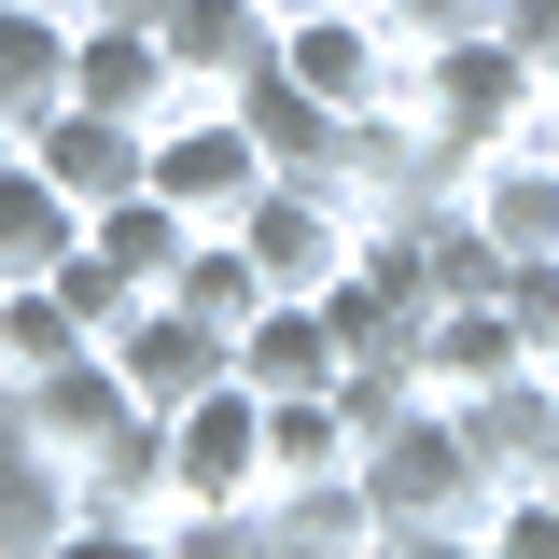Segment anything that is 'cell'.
Wrapping results in <instances>:
<instances>
[{
    "label": "cell",
    "mask_w": 559,
    "mask_h": 559,
    "mask_svg": "<svg viewBox=\"0 0 559 559\" xmlns=\"http://www.w3.org/2000/svg\"><path fill=\"white\" fill-rule=\"evenodd\" d=\"M238 112H252V140H266V168L336 182V154H349V112H336V98H308L294 70H252V84H238Z\"/></svg>",
    "instance_id": "cell-21"
},
{
    "label": "cell",
    "mask_w": 559,
    "mask_h": 559,
    "mask_svg": "<svg viewBox=\"0 0 559 559\" xmlns=\"http://www.w3.org/2000/svg\"><path fill=\"white\" fill-rule=\"evenodd\" d=\"M546 489H559V476H546Z\"/></svg>",
    "instance_id": "cell-34"
},
{
    "label": "cell",
    "mask_w": 559,
    "mask_h": 559,
    "mask_svg": "<svg viewBox=\"0 0 559 559\" xmlns=\"http://www.w3.org/2000/svg\"><path fill=\"white\" fill-rule=\"evenodd\" d=\"M57 546H70V462L0 392V559H57Z\"/></svg>",
    "instance_id": "cell-17"
},
{
    "label": "cell",
    "mask_w": 559,
    "mask_h": 559,
    "mask_svg": "<svg viewBox=\"0 0 559 559\" xmlns=\"http://www.w3.org/2000/svg\"><path fill=\"white\" fill-rule=\"evenodd\" d=\"M0 294H14V280H0Z\"/></svg>",
    "instance_id": "cell-33"
},
{
    "label": "cell",
    "mask_w": 559,
    "mask_h": 559,
    "mask_svg": "<svg viewBox=\"0 0 559 559\" xmlns=\"http://www.w3.org/2000/svg\"><path fill=\"white\" fill-rule=\"evenodd\" d=\"M364 489H378V532H392V559H476L489 546V503H503V476L476 462V433H462V406H406L364 433Z\"/></svg>",
    "instance_id": "cell-1"
},
{
    "label": "cell",
    "mask_w": 559,
    "mask_h": 559,
    "mask_svg": "<svg viewBox=\"0 0 559 559\" xmlns=\"http://www.w3.org/2000/svg\"><path fill=\"white\" fill-rule=\"evenodd\" d=\"M70 57H84V14H57V0H0V112H14V140L70 98Z\"/></svg>",
    "instance_id": "cell-20"
},
{
    "label": "cell",
    "mask_w": 559,
    "mask_h": 559,
    "mask_svg": "<svg viewBox=\"0 0 559 559\" xmlns=\"http://www.w3.org/2000/svg\"><path fill=\"white\" fill-rule=\"evenodd\" d=\"M503 43H518V57L559 84V0H503Z\"/></svg>",
    "instance_id": "cell-27"
},
{
    "label": "cell",
    "mask_w": 559,
    "mask_h": 559,
    "mask_svg": "<svg viewBox=\"0 0 559 559\" xmlns=\"http://www.w3.org/2000/svg\"><path fill=\"white\" fill-rule=\"evenodd\" d=\"M532 140H546V154H559V84H546V112H532Z\"/></svg>",
    "instance_id": "cell-29"
},
{
    "label": "cell",
    "mask_w": 559,
    "mask_h": 559,
    "mask_svg": "<svg viewBox=\"0 0 559 559\" xmlns=\"http://www.w3.org/2000/svg\"><path fill=\"white\" fill-rule=\"evenodd\" d=\"M112 364H127V392H140L154 419H182L197 392H224V378H238V336H224V322H197L182 294H154L127 336H112Z\"/></svg>",
    "instance_id": "cell-8"
},
{
    "label": "cell",
    "mask_w": 559,
    "mask_h": 559,
    "mask_svg": "<svg viewBox=\"0 0 559 559\" xmlns=\"http://www.w3.org/2000/svg\"><path fill=\"white\" fill-rule=\"evenodd\" d=\"M252 546H280V559H392V532H378V489H364V462H349V476H294V489H266Z\"/></svg>",
    "instance_id": "cell-11"
},
{
    "label": "cell",
    "mask_w": 559,
    "mask_h": 559,
    "mask_svg": "<svg viewBox=\"0 0 559 559\" xmlns=\"http://www.w3.org/2000/svg\"><path fill=\"white\" fill-rule=\"evenodd\" d=\"M238 238H252L266 294H336V280L364 266V210H349L336 182H294V168H280L266 197L238 210Z\"/></svg>",
    "instance_id": "cell-6"
},
{
    "label": "cell",
    "mask_w": 559,
    "mask_h": 559,
    "mask_svg": "<svg viewBox=\"0 0 559 559\" xmlns=\"http://www.w3.org/2000/svg\"><path fill=\"white\" fill-rule=\"evenodd\" d=\"M57 14H98V0H57Z\"/></svg>",
    "instance_id": "cell-30"
},
{
    "label": "cell",
    "mask_w": 559,
    "mask_h": 559,
    "mask_svg": "<svg viewBox=\"0 0 559 559\" xmlns=\"http://www.w3.org/2000/svg\"><path fill=\"white\" fill-rule=\"evenodd\" d=\"M70 546H168V419L154 406L98 462H70Z\"/></svg>",
    "instance_id": "cell-7"
},
{
    "label": "cell",
    "mask_w": 559,
    "mask_h": 559,
    "mask_svg": "<svg viewBox=\"0 0 559 559\" xmlns=\"http://www.w3.org/2000/svg\"><path fill=\"white\" fill-rule=\"evenodd\" d=\"M462 210H476L503 252H559V154H546V140L476 154V168H462Z\"/></svg>",
    "instance_id": "cell-19"
},
{
    "label": "cell",
    "mask_w": 559,
    "mask_h": 559,
    "mask_svg": "<svg viewBox=\"0 0 559 559\" xmlns=\"http://www.w3.org/2000/svg\"><path fill=\"white\" fill-rule=\"evenodd\" d=\"M197 322H224V336H252V308H266V266H252V238L238 224H210L197 252H182V280H168Z\"/></svg>",
    "instance_id": "cell-24"
},
{
    "label": "cell",
    "mask_w": 559,
    "mask_h": 559,
    "mask_svg": "<svg viewBox=\"0 0 559 559\" xmlns=\"http://www.w3.org/2000/svg\"><path fill=\"white\" fill-rule=\"evenodd\" d=\"M406 112L448 140L462 168H476V154H503V140H532V112H546V70L518 57L503 28H476V43H433V57H419Z\"/></svg>",
    "instance_id": "cell-3"
},
{
    "label": "cell",
    "mask_w": 559,
    "mask_h": 559,
    "mask_svg": "<svg viewBox=\"0 0 559 559\" xmlns=\"http://www.w3.org/2000/svg\"><path fill=\"white\" fill-rule=\"evenodd\" d=\"M462 433H476V462H489L503 489H546V476H559V364H518L503 392H476Z\"/></svg>",
    "instance_id": "cell-15"
},
{
    "label": "cell",
    "mask_w": 559,
    "mask_h": 559,
    "mask_svg": "<svg viewBox=\"0 0 559 559\" xmlns=\"http://www.w3.org/2000/svg\"><path fill=\"white\" fill-rule=\"evenodd\" d=\"M280 14H308V0H280Z\"/></svg>",
    "instance_id": "cell-32"
},
{
    "label": "cell",
    "mask_w": 559,
    "mask_h": 559,
    "mask_svg": "<svg viewBox=\"0 0 559 559\" xmlns=\"http://www.w3.org/2000/svg\"><path fill=\"white\" fill-rule=\"evenodd\" d=\"M280 70H294L308 98H336L349 127H364V112H392V98L419 84V57L392 43V14H378V0H308V14L280 28Z\"/></svg>",
    "instance_id": "cell-4"
},
{
    "label": "cell",
    "mask_w": 559,
    "mask_h": 559,
    "mask_svg": "<svg viewBox=\"0 0 559 559\" xmlns=\"http://www.w3.org/2000/svg\"><path fill=\"white\" fill-rule=\"evenodd\" d=\"M98 14H140V28H168V14H182V0H98Z\"/></svg>",
    "instance_id": "cell-28"
},
{
    "label": "cell",
    "mask_w": 559,
    "mask_h": 559,
    "mask_svg": "<svg viewBox=\"0 0 559 559\" xmlns=\"http://www.w3.org/2000/svg\"><path fill=\"white\" fill-rule=\"evenodd\" d=\"M364 462V419H349V392H266V476H349Z\"/></svg>",
    "instance_id": "cell-22"
},
{
    "label": "cell",
    "mask_w": 559,
    "mask_h": 559,
    "mask_svg": "<svg viewBox=\"0 0 559 559\" xmlns=\"http://www.w3.org/2000/svg\"><path fill=\"white\" fill-rule=\"evenodd\" d=\"M392 14V43L406 57H433V43H476V28H503V0H378Z\"/></svg>",
    "instance_id": "cell-25"
},
{
    "label": "cell",
    "mask_w": 559,
    "mask_h": 559,
    "mask_svg": "<svg viewBox=\"0 0 559 559\" xmlns=\"http://www.w3.org/2000/svg\"><path fill=\"white\" fill-rule=\"evenodd\" d=\"M518 364H532V336H518L503 294H462V308L419 322V378H433V406H476V392H503Z\"/></svg>",
    "instance_id": "cell-13"
},
{
    "label": "cell",
    "mask_w": 559,
    "mask_h": 559,
    "mask_svg": "<svg viewBox=\"0 0 559 559\" xmlns=\"http://www.w3.org/2000/svg\"><path fill=\"white\" fill-rule=\"evenodd\" d=\"M238 378H252V392H336V378H349V336L322 322V294H266L252 336H238Z\"/></svg>",
    "instance_id": "cell-18"
},
{
    "label": "cell",
    "mask_w": 559,
    "mask_h": 559,
    "mask_svg": "<svg viewBox=\"0 0 559 559\" xmlns=\"http://www.w3.org/2000/svg\"><path fill=\"white\" fill-rule=\"evenodd\" d=\"M280 28H294L280 0H182V14H168V57H182L197 98H238L252 70H280Z\"/></svg>",
    "instance_id": "cell-14"
},
{
    "label": "cell",
    "mask_w": 559,
    "mask_h": 559,
    "mask_svg": "<svg viewBox=\"0 0 559 559\" xmlns=\"http://www.w3.org/2000/svg\"><path fill=\"white\" fill-rule=\"evenodd\" d=\"M503 308H518L532 364H559V252H518V266H503Z\"/></svg>",
    "instance_id": "cell-26"
},
{
    "label": "cell",
    "mask_w": 559,
    "mask_h": 559,
    "mask_svg": "<svg viewBox=\"0 0 559 559\" xmlns=\"http://www.w3.org/2000/svg\"><path fill=\"white\" fill-rule=\"evenodd\" d=\"M0 392H14V378H0ZM14 406H28V433H43L57 462H98V448L140 419V392H127V364H112V349H70L57 378H28Z\"/></svg>",
    "instance_id": "cell-12"
},
{
    "label": "cell",
    "mask_w": 559,
    "mask_h": 559,
    "mask_svg": "<svg viewBox=\"0 0 559 559\" xmlns=\"http://www.w3.org/2000/svg\"><path fill=\"white\" fill-rule=\"evenodd\" d=\"M266 489L280 476H266V392L252 378H224L168 419V546H252Z\"/></svg>",
    "instance_id": "cell-2"
},
{
    "label": "cell",
    "mask_w": 559,
    "mask_h": 559,
    "mask_svg": "<svg viewBox=\"0 0 559 559\" xmlns=\"http://www.w3.org/2000/svg\"><path fill=\"white\" fill-rule=\"evenodd\" d=\"M70 349H98V322H84V308H70L57 280H14V294H0V378H14V392H28V378H57Z\"/></svg>",
    "instance_id": "cell-23"
},
{
    "label": "cell",
    "mask_w": 559,
    "mask_h": 559,
    "mask_svg": "<svg viewBox=\"0 0 559 559\" xmlns=\"http://www.w3.org/2000/svg\"><path fill=\"white\" fill-rule=\"evenodd\" d=\"M70 252H84V197L14 140V154H0V280H57Z\"/></svg>",
    "instance_id": "cell-16"
},
{
    "label": "cell",
    "mask_w": 559,
    "mask_h": 559,
    "mask_svg": "<svg viewBox=\"0 0 559 559\" xmlns=\"http://www.w3.org/2000/svg\"><path fill=\"white\" fill-rule=\"evenodd\" d=\"M28 154H43V168L70 182V197H84V224H98L112 197H140V182H154V127L98 112V98H57V112L28 127Z\"/></svg>",
    "instance_id": "cell-10"
},
{
    "label": "cell",
    "mask_w": 559,
    "mask_h": 559,
    "mask_svg": "<svg viewBox=\"0 0 559 559\" xmlns=\"http://www.w3.org/2000/svg\"><path fill=\"white\" fill-rule=\"evenodd\" d=\"M0 154H14V112H0Z\"/></svg>",
    "instance_id": "cell-31"
},
{
    "label": "cell",
    "mask_w": 559,
    "mask_h": 559,
    "mask_svg": "<svg viewBox=\"0 0 559 559\" xmlns=\"http://www.w3.org/2000/svg\"><path fill=\"white\" fill-rule=\"evenodd\" d=\"M70 98H98V112H127V127H168L197 84H182V57H168V28H140V14H84Z\"/></svg>",
    "instance_id": "cell-9"
},
{
    "label": "cell",
    "mask_w": 559,
    "mask_h": 559,
    "mask_svg": "<svg viewBox=\"0 0 559 559\" xmlns=\"http://www.w3.org/2000/svg\"><path fill=\"white\" fill-rule=\"evenodd\" d=\"M266 182H280V168H266V140H252L238 98H182V112L154 127V197H182L197 224H238Z\"/></svg>",
    "instance_id": "cell-5"
}]
</instances>
